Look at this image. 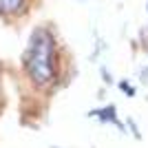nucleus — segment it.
I'll use <instances>...</instances> for the list:
<instances>
[{"instance_id": "obj_3", "label": "nucleus", "mask_w": 148, "mask_h": 148, "mask_svg": "<svg viewBox=\"0 0 148 148\" xmlns=\"http://www.w3.org/2000/svg\"><path fill=\"white\" fill-rule=\"evenodd\" d=\"M88 117H95L97 122H102V124H111V126H115L117 130L124 133V122L119 119L117 106H115V104H104V106H99V108H93V111L88 113Z\"/></svg>"}, {"instance_id": "obj_4", "label": "nucleus", "mask_w": 148, "mask_h": 148, "mask_svg": "<svg viewBox=\"0 0 148 148\" xmlns=\"http://www.w3.org/2000/svg\"><path fill=\"white\" fill-rule=\"evenodd\" d=\"M117 86H119V91H122V93H126V95H128V97H135V86H133V84H128V82H126V80H122V82H119V84H117Z\"/></svg>"}, {"instance_id": "obj_1", "label": "nucleus", "mask_w": 148, "mask_h": 148, "mask_svg": "<svg viewBox=\"0 0 148 148\" xmlns=\"http://www.w3.org/2000/svg\"><path fill=\"white\" fill-rule=\"evenodd\" d=\"M22 73L29 86L38 93H56L64 80V62L56 31L47 25H40L31 31L25 53L20 58Z\"/></svg>"}, {"instance_id": "obj_5", "label": "nucleus", "mask_w": 148, "mask_h": 148, "mask_svg": "<svg viewBox=\"0 0 148 148\" xmlns=\"http://www.w3.org/2000/svg\"><path fill=\"white\" fill-rule=\"evenodd\" d=\"M126 126H130V130H133V137L135 139H142V133H139V128H137V124H135V119H126Z\"/></svg>"}, {"instance_id": "obj_6", "label": "nucleus", "mask_w": 148, "mask_h": 148, "mask_svg": "<svg viewBox=\"0 0 148 148\" xmlns=\"http://www.w3.org/2000/svg\"><path fill=\"white\" fill-rule=\"evenodd\" d=\"M0 77H2V62H0ZM0 99H2V91H0Z\"/></svg>"}, {"instance_id": "obj_2", "label": "nucleus", "mask_w": 148, "mask_h": 148, "mask_svg": "<svg viewBox=\"0 0 148 148\" xmlns=\"http://www.w3.org/2000/svg\"><path fill=\"white\" fill-rule=\"evenodd\" d=\"M31 0H0V18L2 20H18L29 13Z\"/></svg>"}]
</instances>
